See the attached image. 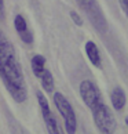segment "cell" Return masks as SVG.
I'll return each mask as SVG.
<instances>
[{
	"label": "cell",
	"instance_id": "6da1fadb",
	"mask_svg": "<svg viewBox=\"0 0 128 134\" xmlns=\"http://www.w3.org/2000/svg\"><path fill=\"white\" fill-rule=\"evenodd\" d=\"M0 77L15 102L22 104L28 98V90L22 68L13 43L0 31Z\"/></svg>",
	"mask_w": 128,
	"mask_h": 134
},
{
	"label": "cell",
	"instance_id": "7a4b0ae2",
	"mask_svg": "<svg viewBox=\"0 0 128 134\" xmlns=\"http://www.w3.org/2000/svg\"><path fill=\"white\" fill-rule=\"evenodd\" d=\"M91 112H92L95 126L102 134H114L117 129L116 118L109 109V107L103 102V100L98 102L94 108H91Z\"/></svg>",
	"mask_w": 128,
	"mask_h": 134
},
{
	"label": "cell",
	"instance_id": "3957f363",
	"mask_svg": "<svg viewBox=\"0 0 128 134\" xmlns=\"http://www.w3.org/2000/svg\"><path fill=\"white\" fill-rule=\"evenodd\" d=\"M77 3H78V6L81 7L83 11L88 15V19L92 22V25H94V28L96 31L102 35L106 33L107 22H106L103 11L101 10L96 0H77Z\"/></svg>",
	"mask_w": 128,
	"mask_h": 134
},
{
	"label": "cell",
	"instance_id": "277c9868",
	"mask_svg": "<svg viewBox=\"0 0 128 134\" xmlns=\"http://www.w3.org/2000/svg\"><path fill=\"white\" fill-rule=\"evenodd\" d=\"M54 104H55L57 109L59 111V113L63 118L65 122V129L68 134H76L77 130V119L76 113L73 111V107L70 105V102L66 100V97L62 93H55L54 94Z\"/></svg>",
	"mask_w": 128,
	"mask_h": 134
},
{
	"label": "cell",
	"instance_id": "5b68a950",
	"mask_svg": "<svg viewBox=\"0 0 128 134\" xmlns=\"http://www.w3.org/2000/svg\"><path fill=\"white\" fill-rule=\"evenodd\" d=\"M36 97H37V101H39V105H40V111H41V115L44 119V123H46V127L50 134H63L61 126L58 125L57 122V118L52 115L50 105H48V101L47 98L44 97V94L41 91H37L36 93Z\"/></svg>",
	"mask_w": 128,
	"mask_h": 134
},
{
	"label": "cell",
	"instance_id": "8992f818",
	"mask_svg": "<svg viewBox=\"0 0 128 134\" xmlns=\"http://www.w3.org/2000/svg\"><path fill=\"white\" fill-rule=\"evenodd\" d=\"M80 96L83 98L84 104L88 108H94L98 102L102 101V96L98 87L91 80H83L80 83Z\"/></svg>",
	"mask_w": 128,
	"mask_h": 134
},
{
	"label": "cell",
	"instance_id": "52a82bcc",
	"mask_svg": "<svg viewBox=\"0 0 128 134\" xmlns=\"http://www.w3.org/2000/svg\"><path fill=\"white\" fill-rule=\"evenodd\" d=\"M14 26H15V31L18 32L21 40L26 44H32L33 43V33L29 29L26 19L23 18L21 14H17L15 18H14Z\"/></svg>",
	"mask_w": 128,
	"mask_h": 134
},
{
	"label": "cell",
	"instance_id": "ba28073f",
	"mask_svg": "<svg viewBox=\"0 0 128 134\" xmlns=\"http://www.w3.org/2000/svg\"><path fill=\"white\" fill-rule=\"evenodd\" d=\"M86 54H87L88 59H90V62H91L94 66H96V68H101V66H102L99 50H98L96 44L92 42V40H90V42L86 43Z\"/></svg>",
	"mask_w": 128,
	"mask_h": 134
},
{
	"label": "cell",
	"instance_id": "9c48e42d",
	"mask_svg": "<svg viewBox=\"0 0 128 134\" xmlns=\"http://www.w3.org/2000/svg\"><path fill=\"white\" fill-rule=\"evenodd\" d=\"M110 101H112V105L116 111H119V112L123 111L125 107V102H127V97H125L124 90L121 87H116L110 94Z\"/></svg>",
	"mask_w": 128,
	"mask_h": 134
},
{
	"label": "cell",
	"instance_id": "30bf717a",
	"mask_svg": "<svg viewBox=\"0 0 128 134\" xmlns=\"http://www.w3.org/2000/svg\"><path fill=\"white\" fill-rule=\"evenodd\" d=\"M31 66H32V71H33V75L40 79V76L43 75V72L46 71V58L40 54L34 55L31 61Z\"/></svg>",
	"mask_w": 128,
	"mask_h": 134
},
{
	"label": "cell",
	"instance_id": "8fae6325",
	"mask_svg": "<svg viewBox=\"0 0 128 134\" xmlns=\"http://www.w3.org/2000/svg\"><path fill=\"white\" fill-rule=\"evenodd\" d=\"M40 82H41V86L46 91H48V93L54 91V77H52V73L48 69H46L43 72V75L40 76Z\"/></svg>",
	"mask_w": 128,
	"mask_h": 134
},
{
	"label": "cell",
	"instance_id": "7c38bea8",
	"mask_svg": "<svg viewBox=\"0 0 128 134\" xmlns=\"http://www.w3.org/2000/svg\"><path fill=\"white\" fill-rule=\"evenodd\" d=\"M69 14H70V18H72V21L75 22L77 26H81V25H83V19H81V17L78 15V14H77L76 11H73V10H72V11L69 13Z\"/></svg>",
	"mask_w": 128,
	"mask_h": 134
},
{
	"label": "cell",
	"instance_id": "4fadbf2b",
	"mask_svg": "<svg viewBox=\"0 0 128 134\" xmlns=\"http://www.w3.org/2000/svg\"><path fill=\"white\" fill-rule=\"evenodd\" d=\"M119 3H120L121 10H123V11H124V14H125V17L128 18V0H119Z\"/></svg>",
	"mask_w": 128,
	"mask_h": 134
},
{
	"label": "cell",
	"instance_id": "5bb4252c",
	"mask_svg": "<svg viewBox=\"0 0 128 134\" xmlns=\"http://www.w3.org/2000/svg\"><path fill=\"white\" fill-rule=\"evenodd\" d=\"M4 19V0H0V21Z\"/></svg>",
	"mask_w": 128,
	"mask_h": 134
},
{
	"label": "cell",
	"instance_id": "9a60e30c",
	"mask_svg": "<svg viewBox=\"0 0 128 134\" xmlns=\"http://www.w3.org/2000/svg\"><path fill=\"white\" fill-rule=\"evenodd\" d=\"M125 125H127V127H128V116L125 118Z\"/></svg>",
	"mask_w": 128,
	"mask_h": 134
}]
</instances>
